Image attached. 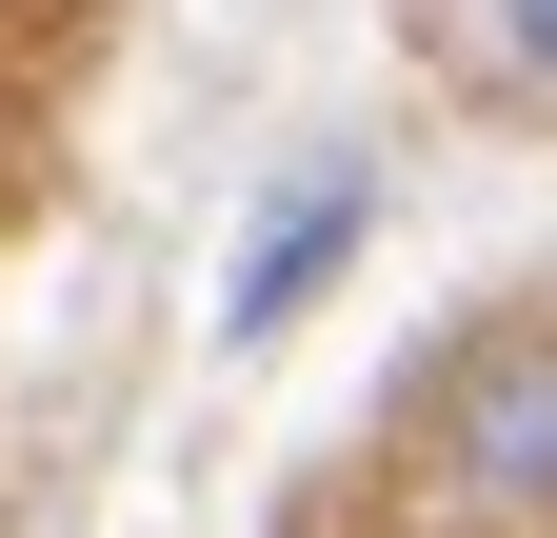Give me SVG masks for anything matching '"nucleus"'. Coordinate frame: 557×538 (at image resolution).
I'll return each instance as SVG.
<instances>
[{"mask_svg": "<svg viewBox=\"0 0 557 538\" xmlns=\"http://www.w3.org/2000/svg\"><path fill=\"white\" fill-rule=\"evenodd\" d=\"M418 458L498 518H557V319H478L418 399Z\"/></svg>", "mask_w": 557, "mask_h": 538, "instance_id": "1", "label": "nucleus"}, {"mask_svg": "<svg viewBox=\"0 0 557 538\" xmlns=\"http://www.w3.org/2000/svg\"><path fill=\"white\" fill-rule=\"evenodd\" d=\"M338 259H359V180H299V199H278V220H259V259H239V340H278V319H299L319 280H338Z\"/></svg>", "mask_w": 557, "mask_h": 538, "instance_id": "2", "label": "nucleus"}, {"mask_svg": "<svg viewBox=\"0 0 557 538\" xmlns=\"http://www.w3.org/2000/svg\"><path fill=\"white\" fill-rule=\"evenodd\" d=\"M498 60H518V81H557V0H498Z\"/></svg>", "mask_w": 557, "mask_h": 538, "instance_id": "3", "label": "nucleus"}]
</instances>
